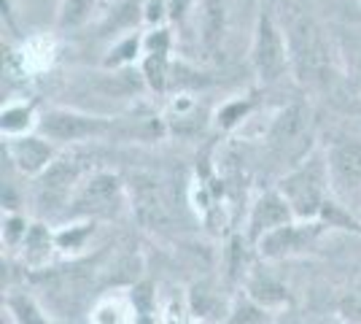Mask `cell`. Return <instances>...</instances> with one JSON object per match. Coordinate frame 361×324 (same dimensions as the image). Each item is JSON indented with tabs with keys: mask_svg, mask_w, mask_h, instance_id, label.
Returning <instances> with one entry per match:
<instances>
[{
	"mask_svg": "<svg viewBox=\"0 0 361 324\" xmlns=\"http://www.w3.org/2000/svg\"><path fill=\"white\" fill-rule=\"evenodd\" d=\"M288 41H291V60L297 68V76L302 81H324L329 71V54L316 22L300 11H291Z\"/></svg>",
	"mask_w": 361,
	"mask_h": 324,
	"instance_id": "cell-1",
	"label": "cell"
},
{
	"mask_svg": "<svg viewBox=\"0 0 361 324\" xmlns=\"http://www.w3.org/2000/svg\"><path fill=\"white\" fill-rule=\"evenodd\" d=\"M310 130V111L305 106H288L278 114L270 130V149L278 157H300L305 152V138Z\"/></svg>",
	"mask_w": 361,
	"mask_h": 324,
	"instance_id": "cell-2",
	"label": "cell"
},
{
	"mask_svg": "<svg viewBox=\"0 0 361 324\" xmlns=\"http://www.w3.org/2000/svg\"><path fill=\"white\" fill-rule=\"evenodd\" d=\"M254 65L256 73L262 81H278L283 68H286V49L283 41L275 30L270 16H262L259 19V28H256V44H254Z\"/></svg>",
	"mask_w": 361,
	"mask_h": 324,
	"instance_id": "cell-3",
	"label": "cell"
},
{
	"mask_svg": "<svg viewBox=\"0 0 361 324\" xmlns=\"http://www.w3.org/2000/svg\"><path fill=\"white\" fill-rule=\"evenodd\" d=\"M283 195H286L291 208L300 216H313L326 205L324 195H321L318 168H305L300 173H294L291 179H286L283 181Z\"/></svg>",
	"mask_w": 361,
	"mask_h": 324,
	"instance_id": "cell-4",
	"label": "cell"
},
{
	"mask_svg": "<svg viewBox=\"0 0 361 324\" xmlns=\"http://www.w3.org/2000/svg\"><path fill=\"white\" fill-rule=\"evenodd\" d=\"M49 138L57 140H78V138H90L106 130L103 119H94V116H81V114H71V111H51L46 114L44 122H41Z\"/></svg>",
	"mask_w": 361,
	"mask_h": 324,
	"instance_id": "cell-5",
	"label": "cell"
},
{
	"mask_svg": "<svg viewBox=\"0 0 361 324\" xmlns=\"http://www.w3.org/2000/svg\"><path fill=\"white\" fill-rule=\"evenodd\" d=\"M133 203H135L137 219L146 227H165L167 222H170L162 189L149 176H135L133 179Z\"/></svg>",
	"mask_w": 361,
	"mask_h": 324,
	"instance_id": "cell-6",
	"label": "cell"
},
{
	"mask_svg": "<svg viewBox=\"0 0 361 324\" xmlns=\"http://www.w3.org/2000/svg\"><path fill=\"white\" fill-rule=\"evenodd\" d=\"M331 176L343 192H353L361 186V143L359 140H340L331 149Z\"/></svg>",
	"mask_w": 361,
	"mask_h": 324,
	"instance_id": "cell-7",
	"label": "cell"
},
{
	"mask_svg": "<svg viewBox=\"0 0 361 324\" xmlns=\"http://www.w3.org/2000/svg\"><path fill=\"white\" fill-rule=\"evenodd\" d=\"M116 198H119V181L114 176H97V179H92L90 186L84 189V195L78 198V205L111 214V211H116Z\"/></svg>",
	"mask_w": 361,
	"mask_h": 324,
	"instance_id": "cell-8",
	"label": "cell"
},
{
	"mask_svg": "<svg viewBox=\"0 0 361 324\" xmlns=\"http://www.w3.org/2000/svg\"><path fill=\"white\" fill-rule=\"evenodd\" d=\"M78 176V165L71 162V160H62V162H54L51 168L46 170V176L41 179V200L44 203H57L65 198L68 186L75 181Z\"/></svg>",
	"mask_w": 361,
	"mask_h": 324,
	"instance_id": "cell-9",
	"label": "cell"
},
{
	"mask_svg": "<svg viewBox=\"0 0 361 324\" xmlns=\"http://www.w3.org/2000/svg\"><path fill=\"white\" fill-rule=\"evenodd\" d=\"M286 219H288L286 203L281 200L278 195H267V198H262L259 205L254 208V216H251V235H259L262 230L283 227Z\"/></svg>",
	"mask_w": 361,
	"mask_h": 324,
	"instance_id": "cell-10",
	"label": "cell"
},
{
	"mask_svg": "<svg viewBox=\"0 0 361 324\" xmlns=\"http://www.w3.org/2000/svg\"><path fill=\"white\" fill-rule=\"evenodd\" d=\"M11 155H14V162L19 168L27 170V173H35V170H41L49 162L51 152H49V146H46L44 140L22 138L11 146Z\"/></svg>",
	"mask_w": 361,
	"mask_h": 324,
	"instance_id": "cell-11",
	"label": "cell"
},
{
	"mask_svg": "<svg viewBox=\"0 0 361 324\" xmlns=\"http://www.w3.org/2000/svg\"><path fill=\"white\" fill-rule=\"evenodd\" d=\"M297 246H300V232L294 227H286V224L275 227V230H270L262 238V254H267V257H278V254L291 251Z\"/></svg>",
	"mask_w": 361,
	"mask_h": 324,
	"instance_id": "cell-12",
	"label": "cell"
},
{
	"mask_svg": "<svg viewBox=\"0 0 361 324\" xmlns=\"http://www.w3.org/2000/svg\"><path fill=\"white\" fill-rule=\"evenodd\" d=\"M224 19H226L224 0H205V44L211 49L221 41Z\"/></svg>",
	"mask_w": 361,
	"mask_h": 324,
	"instance_id": "cell-13",
	"label": "cell"
},
{
	"mask_svg": "<svg viewBox=\"0 0 361 324\" xmlns=\"http://www.w3.org/2000/svg\"><path fill=\"white\" fill-rule=\"evenodd\" d=\"M92 11V0H65V8H62V25H81L87 14Z\"/></svg>",
	"mask_w": 361,
	"mask_h": 324,
	"instance_id": "cell-14",
	"label": "cell"
},
{
	"mask_svg": "<svg viewBox=\"0 0 361 324\" xmlns=\"http://www.w3.org/2000/svg\"><path fill=\"white\" fill-rule=\"evenodd\" d=\"M137 19V0H121L119 6L114 8V14L108 19V25L116 30V28H127Z\"/></svg>",
	"mask_w": 361,
	"mask_h": 324,
	"instance_id": "cell-15",
	"label": "cell"
},
{
	"mask_svg": "<svg viewBox=\"0 0 361 324\" xmlns=\"http://www.w3.org/2000/svg\"><path fill=\"white\" fill-rule=\"evenodd\" d=\"M11 311L16 313L19 324H49L44 316L35 311V306H32L30 300H25V297H14V300H11Z\"/></svg>",
	"mask_w": 361,
	"mask_h": 324,
	"instance_id": "cell-16",
	"label": "cell"
},
{
	"mask_svg": "<svg viewBox=\"0 0 361 324\" xmlns=\"http://www.w3.org/2000/svg\"><path fill=\"white\" fill-rule=\"evenodd\" d=\"M251 292H254V297H259V300H264V303H281L286 294H283V289L278 287V284H272L270 278H256L254 284H251Z\"/></svg>",
	"mask_w": 361,
	"mask_h": 324,
	"instance_id": "cell-17",
	"label": "cell"
},
{
	"mask_svg": "<svg viewBox=\"0 0 361 324\" xmlns=\"http://www.w3.org/2000/svg\"><path fill=\"white\" fill-rule=\"evenodd\" d=\"M343 313H345L350 322H359L361 324V292L350 294L343 300Z\"/></svg>",
	"mask_w": 361,
	"mask_h": 324,
	"instance_id": "cell-18",
	"label": "cell"
},
{
	"mask_svg": "<svg viewBox=\"0 0 361 324\" xmlns=\"http://www.w3.org/2000/svg\"><path fill=\"white\" fill-rule=\"evenodd\" d=\"M25 119H27V111H6V114H3V127H6V130H14V127H19Z\"/></svg>",
	"mask_w": 361,
	"mask_h": 324,
	"instance_id": "cell-19",
	"label": "cell"
},
{
	"mask_svg": "<svg viewBox=\"0 0 361 324\" xmlns=\"http://www.w3.org/2000/svg\"><path fill=\"white\" fill-rule=\"evenodd\" d=\"M245 103H238V106H229L226 111H221V122L224 124H235L238 119H240L243 114H245Z\"/></svg>",
	"mask_w": 361,
	"mask_h": 324,
	"instance_id": "cell-20",
	"label": "cell"
},
{
	"mask_svg": "<svg viewBox=\"0 0 361 324\" xmlns=\"http://www.w3.org/2000/svg\"><path fill=\"white\" fill-rule=\"evenodd\" d=\"M130 52H135V41H127V44L116 52V57H114V60H127V57H130Z\"/></svg>",
	"mask_w": 361,
	"mask_h": 324,
	"instance_id": "cell-21",
	"label": "cell"
},
{
	"mask_svg": "<svg viewBox=\"0 0 361 324\" xmlns=\"http://www.w3.org/2000/svg\"><path fill=\"white\" fill-rule=\"evenodd\" d=\"M183 8H186V0H173V14L178 16Z\"/></svg>",
	"mask_w": 361,
	"mask_h": 324,
	"instance_id": "cell-22",
	"label": "cell"
},
{
	"mask_svg": "<svg viewBox=\"0 0 361 324\" xmlns=\"http://www.w3.org/2000/svg\"><path fill=\"white\" fill-rule=\"evenodd\" d=\"M359 68H361V54H359Z\"/></svg>",
	"mask_w": 361,
	"mask_h": 324,
	"instance_id": "cell-23",
	"label": "cell"
}]
</instances>
